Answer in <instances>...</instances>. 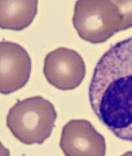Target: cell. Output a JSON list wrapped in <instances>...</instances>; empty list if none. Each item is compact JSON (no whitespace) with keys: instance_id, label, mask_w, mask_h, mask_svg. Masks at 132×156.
<instances>
[{"instance_id":"cell-1","label":"cell","mask_w":132,"mask_h":156,"mask_svg":"<svg viewBox=\"0 0 132 156\" xmlns=\"http://www.w3.org/2000/svg\"><path fill=\"white\" fill-rule=\"evenodd\" d=\"M89 98L100 121L119 139L132 142V37L117 43L101 57Z\"/></svg>"},{"instance_id":"cell-2","label":"cell","mask_w":132,"mask_h":156,"mask_svg":"<svg viewBox=\"0 0 132 156\" xmlns=\"http://www.w3.org/2000/svg\"><path fill=\"white\" fill-rule=\"evenodd\" d=\"M57 117L52 103L36 96L18 100L7 114L6 126L22 143L41 144L51 135Z\"/></svg>"},{"instance_id":"cell-3","label":"cell","mask_w":132,"mask_h":156,"mask_svg":"<svg viewBox=\"0 0 132 156\" xmlns=\"http://www.w3.org/2000/svg\"><path fill=\"white\" fill-rule=\"evenodd\" d=\"M43 73L49 83L57 89L73 90L82 83L86 75V66L78 52L61 47L46 56Z\"/></svg>"},{"instance_id":"cell-4","label":"cell","mask_w":132,"mask_h":156,"mask_svg":"<svg viewBox=\"0 0 132 156\" xmlns=\"http://www.w3.org/2000/svg\"><path fill=\"white\" fill-rule=\"evenodd\" d=\"M96 19L91 43H102L115 34L132 27V1L89 0Z\"/></svg>"},{"instance_id":"cell-5","label":"cell","mask_w":132,"mask_h":156,"mask_svg":"<svg viewBox=\"0 0 132 156\" xmlns=\"http://www.w3.org/2000/svg\"><path fill=\"white\" fill-rule=\"evenodd\" d=\"M31 59L18 44L0 42V92L9 94L24 87L30 80Z\"/></svg>"},{"instance_id":"cell-6","label":"cell","mask_w":132,"mask_h":156,"mask_svg":"<svg viewBox=\"0 0 132 156\" xmlns=\"http://www.w3.org/2000/svg\"><path fill=\"white\" fill-rule=\"evenodd\" d=\"M60 146L67 156H103L106 146L103 136L89 121L74 119L63 128Z\"/></svg>"},{"instance_id":"cell-7","label":"cell","mask_w":132,"mask_h":156,"mask_svg":"<svg viewBox=\"0 0 132 156\" xmlns=\"http://www.w3.org/2000/svg\"><path fill=\"white\" fill-rule=\"evenodd\" d=\"M37 0H1L0 27L20 31L31 24L37 12Z\"/></svg>"}]
</instances>
